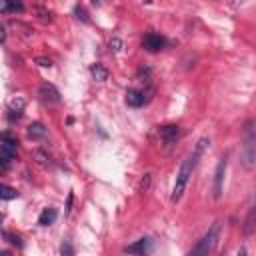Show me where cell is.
<instances>
[{
    "label": "cell",
    "mask_w": 256,
    "mask_h": 256,
    "mask_svg": "<svg viewBox=\"0 0 256 256\" xmlns=\"http://www.w3.org/2000/svg\"><path fill=\"white\" fill-rule=\"evenodd\" d=\"M240 2H244V0H234V4H240Z\"/></svg>",
    "instance_id": "cell-27"
},
{
    "label": "cell",
    "mask_w": 256,
    "mask_h": 256,
    "mask_svg": "<svg viewBox=\"0 0 256 256\" xmlns=\"http://www.w3.org/2000/svg\"><path fill=\"white\" fill-rule=\"evenodd\" d=\"M0 198H2V200H14V198H18V192H16V188L2 184V188H0Z\"/></svg>",
    "instance_id": "cell-17"
},
{
    "label": "cell",
    "mask_w": 256,
    "mask_h": 256,
    "mask_svg": "<svg viewBox=\"0 0 256 256\" xmlns=\"http://www.w3.org/2000/svg\"><path fill=\"white\" fill-rule=\"evenodd\" d=\"M158 134L164 140V144H174L180 136V126L178 124H164V126H160Z\"/></svg>",
    "instance_id": "cell-8"
},
{
    "label": "cell",
    "mask_w": 256,
    "mask_h": 256,
    "mask_svg": "<svg viewBox=\"0 0 256 256\" xmlns=\"http://www.w3.org/2000/svg\"><path fill=\"white\" fill-rule=\"evenodd\" d=\"M4 238L12 244V246H18V248H22V240H20V236H14V234H10V232H4Z\"/></svg>",
    "instance_id": "cell-19"
},
{
    "label": "cell",
    "mask_w": 256,
    "mask_h": 256,
    "mask_svg": "<svg viewBox=\"0 0 256 256\" xmlns=\"http://www.w3.org/2000/svg\"><path fill=\"white\" fill-rule=\"evenodd\" d=\"M22 108H24V100L22 98H16L10 102V108H8V118L14 122V120H20L22 118Z\"/></svg>",
    "instance_id": "cell-12"
},
{
    "label": "cell",
    "mask_w": 256,
    "mask_h": 256,
    "mask_svg": "<svg viewBox=\"0 0 256 256\" xmlns=\"http://www.w3.org/2000/svg\"><path fill=\"white\" fill-rule=\"evenodd\" d=\"M240 164L246 170L256 168V120L248 118L242 126V154Z\"/></svg>",
    "instance_id": "cell-2"
},
{
    "label": "cell",
    "mask_w": 256,
    "mask_h": 256,
    "mask_svg": "<svg viewBox=\"0 0 256 256\" xmlns=\"http://www.w3.org/2000/svg\"><path fill=\"white\" fill-rule=\"evenodd\" d=\"M36 158H38V162H40V164H50V158H48L42 150H36Z\"/></svg>",
    "instance_id": "cell-23"
},
{
    "label": "cell",
    "mask_w": 256,
    "mask_h": 256,
    "mask_svg": "<svg viewBox=\"0 0 256 256\" xmlns=\"http://www.w3.org/2000/svg\"><path fill=\"white\" fill-rule=\"evenodd\" d=\"M256 232V196H254V202L252 206L248 208V214L244 218V224H242V234L244 236H250Z\"/></svg>",
    "instance_id": "cell-9"
},
{
    "label": "cell",
    "mask_w": 256,
    "mask_h": 256,
    "mask_svg": "<svg viewBox=\"0 0 256 256\" xmlns=\"http://www.w3.org/2000/svg\"><path fill=\"white\" fill-rule=\"evenodd\" d=\"M150 250H152V240H148V238H140L134 244H128L124 248L126 254H148Z\"/></svg>",
    "instance_id": "cell-10"
},
{
    "label": "cell",
    "mask_w": 256,
    "mask_h": 256,
    "mask_svg": "<svg viewBox=\"0 0 256 256\" xmlns=\"http://www.w3.org/2000/svg\"><path fill=\"white\" fill-rule=\"evenodd\" d=\"M226 168H228V158H226V156H222V158L218 160V164H216V170H214V178H212V196H214V200H220V198H222Z\"/></svg>",
    "instance_id": "cell-5"
},
{
    "label": "cell",
    "mask_w": 256,
    "mask_h": 256,
    "mask_svg": "<svg viewBox=\"0 0 256 256\" xmlns=\"http://www.w3.org/2000/svg\"><path fill=\"white\" fill-rule=\"evenodd\" d=\"M124 102L128 104V106H132V108H140L142 104H144V92H140V90H128L126 92V98H124Z\"/></svg>",
    "instance_id": "cell-11"
},
{
    "label": "cell",
    "mask_w": 256,
    "mask_h": 256,
    "mask_svg": "<svg viewBox=\"0 0 256 256\" xmlns=\"http://www.w3.org/2000/svg\"><path fill=\"white\" fill-rule=\"evenodd\" d=\"M150 182H152V174H144V178H142V182H140V190H142V192H148Z\"/></svg>",
    "instance_id": "cell-21"
},
{
    "label": "cell",
    "mask_w": 256,
    "mask_h": 256,
    "mask_svg": "<svg viewBox=\"0 0 256 256\" xmlns=\"http://www.w3.org/2000/svg\"><path fill=\"white\" fill-rule=\"evenodd\" d=\"M56 216H58L56 208H46V210H42V214L38 216V224H40V226H50V224L56 220Z\"/></svg>",
    "instance_id": "cell-14"
},
{
    "label": "cell",
    "mask_w": 256,
    "mask_h": 256,
    "mask_svg": "<svg viewBox=\"0 0 256 256\" xmlns=\"http://www.w3.org/2000/svg\"><path fill=\"white\" fill-rule=\"evenodd\" d=\"M218 236H220V222H214L208 228V232L198 240V244L190 250V254H208V252H212L216 242H218Z\"/></svg>",
    "instance_id": "cell-3"
},
{
    "label": "cell",
    "mask_w": 256,
    "mask_h": 256,
    "mask_svg": "<svg viewBox=\"0 0 256 256\" xmlns=\"http://www.w3.org/2000/svg\"><path fill=\"white\" fill-rule=\"evenodd\" d=\"M90 74H92V78L98 80V82H104V80L108 78V70H106L102 64H98V62L90 66Z\"/></svg>",
    "instance_id": "cell-16"
},
{
    "label": "cell",
    "mask_w": 256,
    "mask_h": 256,
    "mask_svg": "<svg viewBox=\"0 0 256 256\" xmlns=\"http://www.w3.org/2000/svg\"><path fill=\"white\" fill-rule=\"evenodd\" d=\"M60 252H62V254H74V248H72L70 244H62V248H60Z\"/></svg>",
    "instance_id": "cell-25"
},
{
    "label": "cell",
    "mask_w": 256,
    "mask_h": 256,
    "mask_svg": "<svg viewBox=\"0 0 256 256\" xmlns=\"http://www.w3.org/2000/svg\"><path fill=\"white\" fill-rule=\"evenodd\" d=\"M0 8H2L4 14H8V12H22L24 10L20 0H0Z\"/></svg>",
    "instance_id": "cell-15"
},
{
    "label": "cell",
    "mask_w": 256,
    "mask_h": 256,
    "mask_svg": "<svg viewBox=\"0 0 256 256\" xmlns=\"http://www.w3.org/2000/svg\"><path fill=\"white\" fill-rule=\"evenodd\" d=\"M110 48H114L116 52H120V50H122V40H118V38H112V40H110Z\"/></svg>",
    "instance_id": "cell-24"
},
{
    "label": "cell",
    "mask_w": 256,
    "mask_h": 256,
    "mask_svg": "<svg viewBox=\"0 0 256 256\" xmlns=\"http://www.w3.org/2000/svg\"><path fill=\"white\" fill-rule=\"evenodd\" d=\"M74 16H76L78 20H82V22H90V18H88V12H86L82 6H76V8H74Z\"/></svg>",
    "instance_id": "cell-18"
},
{
    "label": "cell",
    "mask_w": 256,
    "mask_h": 256,
    "mask_svg": "<svg viewBox=\"0 0 256 256\" xmlns=\"http://www.w3.org/2000/svg\"><path fill=\"white\" fill-rule=\"evenodd\" d=\"M208 144H210V138H206V136L198 138V142H196V146L192 148V152L182 160L180 170H178V174H176V182H174L172 194H170V200H172L174 204L180 202L182 194L186 192V186H188V182H190V178H192V174H194V170H196V166H198V160L202 158V154H204V150H206Z\"/></svg>",
    "instance_id": "cell-1"
},
{
    "label": "cell",
    "mask_w": 256,
    "mask_h": 256,
    "mask_svg": "<svg viewBox=\"0 0 256 256\" xmlns=\"http://www.w3.org/2000/svg\"><path fill=\"white\" fill-rule=\"evenodd\" d=\"M16 138L10 132H2V144H0V166L8 168L10 162L16 156Z\"/></svg>",
    "instance_id": "cell-4"
},
{
    "label": "cell",
    "mask_w": 256,
    "mask_h": 256,
    "mask_svg": "<svg viewBox=\"0 0 256 256\" xmlns=\"http://www.w3.org/2000/svg\"><path fill=\"white\" fill-rule=\"evenodd\" d=\"M90 2H92L94 6H100V2H102V0H90Z\"/></svg>",
    "instance_id": "cell-26"
},
{
    "label": "cell",
    "mask_w": 256,
    "mask_h": 256,
    "mask_svg": "<svg viewBox=\"0 0 256 256\" xmlns=\"http://www.w3.org/2000/svg\"><path fill=\"white\" fill-rule=\"evenodd\" d=\"M38 96H40V100L46 102V104H58V102H60V90H58L54 84H50V82H42V84H40Z\"/></svg>",
    "instance_id": "cell-6"
},
{
    "label": "cell",
    "mask_w": 256,
    "mask_h": 256,
    "mask_svg": "<svg viewBox=\"0 0 256 256\" xmlns=\"http://www.w3.org/2000/svg\"><path fill=\"white\" fill-rule=\"evenodd\" d=\"M142 46L148 50V52H158L166 46V38L162 34H156V32H148L144 38H142Z\"/></svg>",
    "instance_id": "cell-7"
},
{
    "label": "cell",
    "mask_w": 256,
    "mask_h": 256,
    "mask_svg": "<svg viewBox=\"0 0 256 256\" xmlns=\"http://www.w3.org/2000/svg\"><path fill=\"white\" fill-rule=\"evenodd\" d=\"M36 64L42 66V68H50V66H52L50 58H44V56H38V58H36Z\"/></svg>",
    "instance_id": "cell-22"
},
{
    "label": "cell",
    "mask_w": 256,
    "mask_h": 256,
    "mask_svg": "<svg viewBox=\"0 0 256 256\" xmlns=\"http://www.w3.org/2000/svg\"><path fill=\"white\" fill-rule=\"evenodd\" d=\"M36 12H38V18H40L42 22H50V12H48V10H44L42 6H36Z\"/></svg>",
    "instance_id": "cell-20"
},
{
    "label": "cell",
    "mask_w": 256,
    "mask_h": 256,
    "mask_svg": "<svg viewBox=\"0 0 256 256\" xmlns=\"http://www.w3.org/2000/svg\"><path fill=\"white\" fill-rule=\"evenodd\" d=\"M28 136H30L32 140H40V138H44V136H46V128H44V124H42V122H32V124L28 126Z\"/></svg>",
    "instance_id": "cell-13"
}]
</instances>
